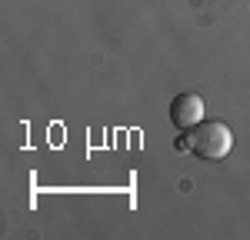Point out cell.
I'll return each mask as SVG.
<instances>
[{"label":"cell","instance_id":"cell-1","mask_svg":"<svg viewBox=\"0 0 250 240\" xmlns=\"http://www.w3.org/2000/svg\"><path fill=\"white\" fill-rule=\"evenodd\" d=\"M187 150L200 160H224L233 150V134L224 120H200L197 127L184 130Z\"/></svg>","mask_w":250,"mask_h":240},{"label":"cell","instance_id":"cell-2","mask_svg":"<svg viewBox=\"0 0 250 240\" xmlns=\"http://www.w3.org/2000/svg\"><path fill=\"white\" fill-rule=\"evenodd\" d=\"M204 120V100L197 94H177L170 100V123L177 130H190Z\"/></svg>","mask_w":250,"mask_h":240}]
</instances>
